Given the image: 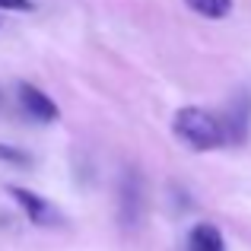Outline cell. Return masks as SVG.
Returning a JSON list of instances; mask_svg holds the SVG:
<instances>
[{
  "label": "cell",
  "instance_id": "cell-7",
  "mask_svg": "<svg viewBox=\"0 0 251 251\" xmlns=\"http://www.w3.org/2000/svg\"><path fill=\"white\" fill-rule=\"evenodd\" d=\"M197 16H207V19H223L232 13V0H184Z\"/></svg>",
  "mask_w": 251,
  "mask_h": 251
},
{
  "label": "cell",
  "instance_id": "cell-4",
  "mask_svg": "<svg viewBox=\"0 0 251 251\" xmlns=\"http://www.w3.org/2000/svg\"><path fill=\"white\" fill-rule=\"evenodd\" d=\"M19 105H23V111L32 118V121H42V124H51V121H57V105H54V99L51 96H45L38 86H32V83H19Z\"/></svg>",
  "mask_w": 251,
  "mask_h": 251
},
{
  "label": "cell",
  "instance_id": "cell-1",
  "mask_svg": "<svg viewBox=\"0 0 251 251\" xmlns=\"http://www.w3.org/2000/svg\"><path fill=\"white\" fill-rule=\"evenodd\" d=\"M172 130H175V137L181 143H188L191 150H216V147L226 143L220 118L210 115L207 108H197V105L178 108L175 121H172Z\"/></svg>",
  "mask_w": 251,
  "mask_h": 251
},
{
  "label": "cell",
  "instance_id": "cell-8",
  "mask_svg": "<svg viewBox=\"0 0 251 251\" xmlns=\"http://www.w3.org/2000/svg\"><path fill=\"white\" fill-rule=\"evenodd\" d=\"M0 162H10V166H29V156H25L23 150H16V147L0 143Z\"/></svg>",
  "mask_w": 251,
  "mask_h": 251
},
{
  "label": "cell",
  "instance_id": "cell-5",
  "mask_svg": "<svg viewBox=\"0 0 251 251\" xmlns=\"http://www.w3.org/2000/svg\"><path fill=\"white\" fill-rule=\"evenodd\" d=\"M143 213V184L137 172H124L121 175V223L124 226H137Z\"/></svg>",
  "mask_w": 251,
  "mask_h": 251
},
{
  "label": "cell",
  "instance_id": "cell-6",
  "mask_svg": "<svg viewBox=\"0 0 251 251\" xmlns=\"http://www.w3.org/2000/svg\"><path fill=\"white\" fill-rule=\"evenodd\" d=\"M188 251H226L220 229L210 226V223H197L188 235Z\"/></svg>",
  "mask_w": 251,
  "mask_h": 251
},
{
  "label": "cell",
  "instance_id": "cell-3",
  "mask_svg": "<svg viewBox=\"0 0 251 251\" xmlns=\"http://www.w3.org/2000/svg\"><path fill=\"white\" fill-rule=\"evenodd\" d=\"M10 197L19 203V207H23V213L29 216V223H35V226H54V223H61L57 207H54V203H48L42 194H35V191L13 184V188H10Z\"/></svg>",
  "mask_w": 251,
  "mask_h": 251
},
{
  "label": "cell",
  "instance_id": "cell-2",
  "mask_svg": "<svg viewBox=\"0 0 251 251\" xmlns=\"http://www.w3.org/2000/svg\"><path fill=\"white\" fill-rule=\"evenodd\" d=\"M220 124H223V134H226V143L239 147V143L248 140V134H251V96L248 92H239L226 105V115L220 118Z\"/></svg>",
  "mask_w": 251,
  "mask_h": 251
},
{
  "label": "cell",
  "instance_id": "cell-9",
  "mask_svg": "<svg viewBox=\"0 0 251 251\" xmlns=\"http://www.w3.org/2000/svg\"><path fill=\"white\" fill-rule=\"evenodd\" d=\"M0 10H19V13H25V10H32V3H29V0H0Z\"/></svg>",
  "mask_w": 251,
  "mask_h": 251
}]
</instances>
